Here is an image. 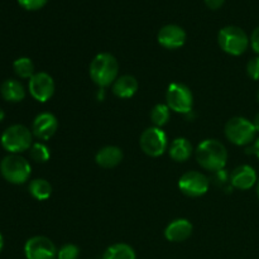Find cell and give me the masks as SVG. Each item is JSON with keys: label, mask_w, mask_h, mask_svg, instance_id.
<instances>
[{"label": "cell", "mask_w": 259, "mask_h": 259, "mask_svg": "<svg viewBox=\"0 0 259 259\" xmlns=\"http://www.w3.org/2000/svg\"><path fill=\"white\" fill-rule=\"evenodd\" d=\"M197 163L207 171H223L228 161V151L222 142L217 139H205L197 146Z\"/></svg>", "instance_id": "cell-1"}, {"label": "cell", "mask_w": 259, "mask_h": 259, "mask_svg": "<svg viewBox=\"0 0 259 259\" xmlns=\"http://www.w3.org/2000/svg\"><path fill=\"white\" fill-rule=\"evenodd\" d=\"M119 73V63L110 53H99L90 63V77L100 88L115 82Z\"/></svg>", "instance_id": "cell-2"}, {"label": "cell", "mask_w": 259, "mask_h": 259, "mask_svg": "<svg viewBox=\"0 0 259 259\" xmlns=\"http://www.w3.org/2000/svg\"><path fill=\"white\" fill-rule=\"evenodd\" d=\"M32 131L22 124H14V125L8 126L2 134L0 143L5 151L10 154H19L28 151L32 147Z\"/></svg>", "instance_id": "cell-3"}, {"label": "cell", "mask_w": 259, "mask_h": 259, "mask_svg": "<svg viewBox=\"0 0 259 259\" xmlns=\"http://www.w3.org/2000/svg\"><path fill=\"white\" fill-rule=\"evenodd\" d=\"M218 43H219L220 48L228 55L240 56L248 50L250 38L242 28L235 27V25H228L219 30Z\"/></svg>", "instance_id": "cell-4"}, {"label": "cell", "mask_w": 259, "mask_h": 259, "mask_svg": "<svg viewBox=\"0 0 259 259\" xmlns=\"http://www.w3.org/2000/svg\"><path fill=\"white\" fill-rule=\"evenodd\" d=\"M30 164L19 154H9L0 162V174L9 184L23 185L30 176Z\"/></svg>", "instance_id": "cell-5"}, {"label": "cell", "mask_w": 259, "mask_h": 259, "mask_svg": "<svg viewBox=\"0 0 259 259\" xmlns=\"http://www.w3.org/2000/svg\"><path fill=\"white\" fill-rule=\"evenodd\" d=\"M257 131L253 121L243 116H235L225 124V136L235 146H247L254 141Z\"/></svg>", "instance_id": "cell-6"}, {"label": "cell", "mask_w": 259, "mask_h": 259, "mask_svg": "<svg viewBox=\"0 0 259 259\" xmlns=\"http://www.w3.org/2000/svg\"><path fill=\"white\" fill-rule=\"evenodd\" d=\"M166 103L171 110L176 113L187 114L194 105V96L191 90L185 83L172 82L166 93Z\"/></svg>", "instance_id": "cell-7"}, {"label": "cell", "mask_w": 259, "mask_h": 259, "mask_svg": "<svg viewBox=\"0 0 259 259\" xmlns=\"http://www.w3.org/2000/svg\"><path fill=\"white\" fill-rule=\"evenodd\" d=\"M139 144H141L142 151L147 156L159 157L166 152L167 147H168V139H167L166 133L161 128L152 126L142 133Z\"/></svg>", "instance_id": "cell-8"}, {"label": "cell", "mask_w": 259, "mask_h": 259, "mask_svg": "<svg viewBox=\"0 0 259 259\" xmlns=\"http://www.w3.org/2000/svg\"><path fill=\"white\" fill-rule=\"evenodd\" d=\"M179 187L186 196L200 197L209 191L210 181L201 172L189 171L180 177Z\"/></svg>", "instance_id": "cell-9"}, {"label": "cell", "mask_w": 259, "mask_h": 259, "mask_svg": "<svg viewBox=\"0 0 259 259\" xmlns=\"http://www.w3.org/2000/svg\"><path fill=\"white\" fill-rule=\"evenodd\" d=\"M24 255L27 259H56L57 248L47 237L37 235L27 240L24 245Z\"/></svg>", "instance_id": "cell-10"}, {"label": "cell", "mask_w": 259, "mask_h": 259, "mask_svg": "<svg viewBox=\"0 0 259 259\" xmlns=\"http://www.w3.org/2000/svg\"><path fill=\"white\" fill-rule=\"evenodd\" d=\"M28 89L34 100L46 103L55 94V81L47 72H37L29 78Z\"/></svg>", "instance_id": "cell-11"}, {"label": "cell", "mask_w": 259, "mask_h": 259, "mask_svg": "<svg viewBox=\"0 0 259 259\" xmlns=\"http://www.w3.org/2000/svg\"><path fill=\"white\" fill-rule=\"evenodd\" d=\"M157 40L162 47L167 50H177L186 42V32L180 25L167 24L159 29Z\"/></svg>", "instance_id": "cell-12"}, {"label": "cell", "mask_w": 259, "mask_h": 259, "mask_svg": "<svg viewBox=\"0 0 259 259\" xmlns=\"http://www.w3.org/2000/svg\"><path fill=\"white\" fill-rule=\"evenodd\" d=\"M57 128V118L51 113H42L35 116V119L33 120L32 133L35 138L47 141V139L52 138L55 136Z\"/></svg>", "instance_id": "cell-13"}, {"label": "cell", "mask_w": 259, "mask_h": 259, "mask_svg": "<svg viewBox=\"0 0 259 259\" xmlns=\"http://www.w3.org/2000/svg\"><path fill=\"white\" fill-rule=\"evenodd\" d=\"M230 182L235 189L249 190L257 184V172L252 166L242 164L232 172Z\"/></svg>", "instance_id": "cell-14"}, {"label": "cell", "mask_w": 259, "mask_h": 259, "mask_svg": "<svg viewBox=\"0 0 259 259\" xmlns=\"http://www.w3.org/2000/svg\"><path fill=\"white\" fill-rule=\"evenodd\" d=\"M192 234V224L187 219H176L167 225L164 237L168 242L181 243L189 239Z\"/></svg>", "instance_id": "cell-15"}, {"label": "cell", "mask_w": 259, "mask_h": 259, "mask_svg": "<svg viewBox=\"0 0 259 259\" xmlns=\"http://www.w3.org/2000/svg\"><path fill=\"white\" fill-rule=\"evenodd\" d=\"M95 161L103 168H113L123 161V152L119 147L115 146L103 147L96 153Z\"/></svg>", "instance_id": "cell-16"}, {"label": "cell", "mask_w": 259, "mask_h": 259, "mask_svg": "<svg viewBox=\"0 0 259 259\" xmlns=\"http://www.w3.org/2000/svg\"><path fill=\"white\" fill-rule=\"evenodd\" d=\"M138 81L134 76L123 75L115 80L113 85L114 95L120 99H129L138 91Z\"/></svg>", "instance_id": "cell-17"}, {"label": "cell", "mask_w": 259, "mask_h": 259, "mask_svg": "<svg viewBox=\"0 0 259 259\" xmlns=\"http://www.w3.org/2000/svg\"><path fill=\"white\" fill-rule=\"evenodd\" d=\"M0 94L9 103H20L25 98V89L18 80L8 78L0 86Z\"/></svg>", "instance_id": "cell-18"}, {"label": "cell", "mask_w": 259, "mask_h": 259, "mask_svg": "<svg viewBox=\"0 0 259 259\" xmlns=\"http://www.w3.org/2000/svg\"><path fill=\"white\" fill-rule=\"evenodd\" d=\"M169 157L176 162H185L191 157L192 144L186 138H176L169 146Z\"/></svg>", "instance_id": "cell-19"}, {"label": "cell", "mask_w": 259, "mask_h": 259, "mask_svg": "<svg viewBox=\"0 0 259 259\" xmlns=\"http://www.w3.org/2000/svg\"><path fill=\"white\" fill-rule=\"evenodd\" d=\"M136 252L131 245L125 243H116L110 245L104 252L103 259H136Z\"/></svg>", "instance_id": "cell-20"}, {"label": "cell", "mask_w": 259, "mask_h": 259, "mask_svg": "<svg viewBox=\"0 0 259 259\" xmlns=\"http://www.w3.org/2000/svg\"><path fill=\"white\" fill-rule=\"evenodd\" d=\"M28 190H29V194L38 201H45V200L50 199L51 194H52V186L45 179H35L30 181Z\"/></svg>", "instance_id": "cell-21"}, {"label": "cell", "mask_w": 259, "mask_h": 259, "mask_svg": "<svg viewBox=\"0 0 259 259\" xmlns=\"http://www.w3.org/2000/svg\"><path fill=\"white\" fill-rule=\"evenodd\" d=\"M13 68L18 77L30 78L34 75V63L28 57H19L13 63Z\"/></svg>", "instance_id": "cell-22"}, {"label": "cell", "mask_w": 259, "mask_h": 259, "mask_svg": "<svg viewBox=\"0 0 259 259\" xmlns=\"http://www.w3.org/2000/svg\"><path fill=\"white\" fill-rule=\"evenodd\" d=\"M169 110L167 104H157L151 111V119L157 128H161L169 120Z\"/></svg>", "instance_id": "cell-23"}, {"label": "cell", "mask_w": 259, "mask_h": 259, "mask_svg": "<svg viewBox=\"0 0 259 259\" xmlns=\"http://www.w3.org/2000/svg\"><path fill=\"white\" fill-rule=\"evenodd\" d=\"M29 154L30 158L34 162H38V163H45L51 157L50 149L43 143H33L29 149Z\"/></svg>", "instance_id": "cell-24"}, {"label": "cell", "mask_w": 259, "mask_h": 259, "mask_svg": "<svg viewBox=\"0 0 259 259\" xmlns=\"http://www.w3.org/2000/svg\"><path fill=\"white\" fill-rule=\"evenodd\" d=\"M80 249L75 244H65L57 250V259H77Z\"/></svg>", "instance_id": "cell-25"}, {"label": "cell", "mask_w": 259, "mask_h": 259, "mask_svg": "<svg viewBox=\"0 0 259 259\" xmlns=\"http://www.w3.org/2000/svg\"><path fill=\"white\" fill-rule=\"evenodd\" d=\"M48 0H18V4L25 10H39L47 4Z\"/></svg>", "instance_id": "cell-26"}, {"label": "cell", "mask_w": 259, "mask_h": 259, "mask_svg": "<svg viewBox=\"0 0 259 259\" xmlns=\"http://www.w3.org/2000/svg\"><path fill=\"white\" fill-rule=\"evenodd\" d=\"M247 73L253 80H259V56L249 60V62L247 63Z\"/></svg>", "instance_id": "cell-27"}, {"label": "cell", "mask_w": 259, "mask_h": 259, "mask_svg": "<svg viewBox=\"0 0 259 259\" xmlns=\"http://www.w3.org/2000/svg\"><path fill=\"white\" fill-rule=\"evenodd\" d=\"M250 46H252L253 51L259 55V25L253 30L252 37H250Z\"/></svg>", "instance_id": "cell-28"}, {"label": "cell", "mask_w": 259, "mask_h": 259, "mask_svg": "<svg viewBox=\"0 0 259 259\" xmlns=\"http://www.w3.org/2000/svg\"><path fill=\"white\" fill-rule=\"evenodd\" d=\"M224 3L225 0H205L206 7L211 10H217L219 9V8H222L223 5H224Z\"/></svg>", "instance_id": "cell-29"}, {"label": "cell", "mask_w": 259, "mask_h": 259, "mask_svg": "<svg viewBox=\"0 0 259 259\" xmlns=\"http://www.w3.org/2000/svg\"><path fill=\"white\" fill-rule=\"evenodd\" d=\"M252 152H253V153H254L255 156H257L258 158H259V138L257 139V141H255V143L253 144V147H252Z\"/></svg>", "instance_id": "cell-30"}, {"label": "cell", "mask_w": 259, "mask_h": 259, "mask_svg": "<svg viewBox=\"0 0 259 259\" xmlns=\"http://www.w3.org/2000/svg\"><path fill=\"white\" fill-rule=\"evenodd\" d=\"M253 124H254V128H255V131L259 132V113L257 114V115H255L254 120H253Z\"/></svg>", "instance_id": "cell-31"}, {"label": "cell", "mask_w": 259, "mask_h": 259, "mask_svg": "<svg viewBox=\"0 0 259 259\" xmlns=\"http://www.w3.org/2000/svg\"><path fill=\"white\" fill-rule=\"evenodd\" d=\"M3 247H4V239H3V235L2 233H0V253H2Z\"/></svg>", "instance_id": "cell-32"}, {"label": "cell", "mask_w": 259, "mask_h": 259, "mask_svg": "<svg viewBox=\"0 0 259 259\" xmlns=\"http://www.w3.org/2000/svg\"><path fill=\"white\" fill-rule=\"evenodd\" d=\"M3 118H4V113H3L2 109H0V121L3 120Z\"/></svg>", "instance_id": "cell-33"}, {"label": "cell", "mask_w": 259, "mask_h": 259, "mask_svg": "<svg viewBox=\"0 0 259 259\" xmlns=\"http://www.w3.org/2000/svg\"><path fill=\"white\" fill-rule=\"evenodd\" d=\"M257 195H258V199H259V181H258V185H257Z\"/></svg>", "instance_id": "cell-34"}, {"label": "cell", "mask_w": 259, "mask_h": 259, "mask_svg": "<svg viewBox=\"0 0 259 259\" xmlns=\"http://www.w3.org/2000/svg\"><path fill=\"white\" fill-rule=\"evenodd\" d=\"M257 99H258V101H259V90H258V93H257Z\"/></svg>", "instance_id": "cell-35"}]
</instances>
